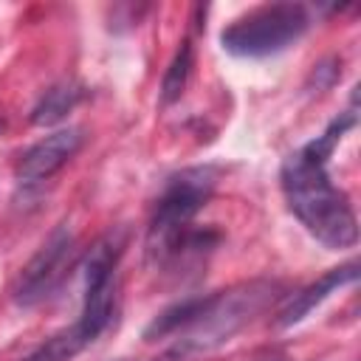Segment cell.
<instances>
[{"label":"cell","instance_id":"1","mask_svg":"<svg viewBox=\"0 0 361 361\" xmlns=\"http://www.w3.org/2000/svg\"><path fill=\"white\" fill-rule=\"evenodd\" d=\"M282 299V285L271 279L240 282L228 290L186 296L161 310L144 330L147 341L175 336V344L155 361H192L231 341L245 324Z\"/></svg>","mask_w":361,"mask_h":361},{"label":"cell","instance_id":"2","mask_svg":"<svg viewBox=\"0 0 361 361\" xmlns=\"http://www.w3.org/2000/svg\"><path fill=\"white\" fill-rule=\"evenodd\" d=\"M355 124V113L347 110L330 127L299 147L282 161L279 183L293 217L327 248H353L358 243V220L347 195L330 180L327 161L336 152L344 133Z\"/></svg>","mask_w":361,"mask_h":361},{"label":"cell","instance_id":"3","mask_svg":"<svg viewBox=\"0 0 361 361\" xmlns=\"http://www.w3.org/2000/svg\"><path fill=\"white\" fill-rule=\"evenodd\" d=\"M217 186L214 166H186L166 178L147 228V254L155 265H166L178 240L192 228L195 214L209 203Z\"/></svg>","mask_w":361,"mask_h":361},{"label":"cell","instance_id":"6","mask_svg":"<svg viewBox=\"0 0 361 361\" xmlns=\"http://www.w3.org/2000/svg\"><path fill=\"white\" fill-rule=\"evenodd\" d=\"M76 259V237L68 226H59L48 234V240L39 245V251L28 259L23 268L17 285H14V302L20 307H34L45 302L68 276Z\"/></svg>","mask_w":361,"mask_h":361},{"label":"cell","instance_id":"9","mask_svg":"<svg viewBox=\"0 0 361 361\" xmlns=\"http://www.w3.org/2000/svg\"><path fill=\"white\" fill-rule=\"evenodd\" d=\"M79 102H82V87H79V85H73V82L54 85L51 90L42 93V99H39L37 107L31 110V121H34L37 127L56 124V121H62Z\"/></svg>","mask_w":361,"mask_h":361},{"label":"cell","instance_id":"11","mask_svg":"<svg viewBox=\"0 0 361 361\" xmlns=\"http://www.w3.org/2000/svg\"><path fill=\"white\" fill-rule=\"evenodd\" d=\"M192 65H195V51H192V42L183 39L180 48L175 51L166 73H164V82H161V104H175L183 96L186 82H189V73H192Z\"/></svg>","mask_w":361,"mask_h":361},{"label":"cell","instance_id":"8","mask_svg":"<svg viewBox=\"0 0 361 361\" xmlns=\"http://www.w3.org/2000/svg\"><path fill=\"white\" fill-rule=\"evenodd\" d=\"M358 282V262L355 259H350V262H344V265H338V268H330L324 276H319L316 282H310V285H305L302 290H296V293H290L285 302H282V307L276 310V327H290V324H299L310 310H316L330 293H336V290H341L344 285H355Z\"/></svg>","mask_w":361,"mask_h":361},{"label":"cell","instance_id":"5","mask_svg":"<svg viewBox=\"0 0 361 361\" xmlns=\"http://www.w3.org/2000/svg\"><path fill=\"white\" fill-rule=\"evenodd\" d=\"M124 251V240L118 234L102 237L90 254L85 257V293L82 313L73 322L87 341H96L113 319L116 290H118V259Z\"/></svg>","mask_w":361,"mask_h":361},{"label":"cell","instance_id":"10","mask_svg":"<svg viewBox=\"0 0 361 361\" xmlns=\"http://www.w3.org/2000/svg\"><path fill=\"white\" fill-rule=\"evenodd\" d=\"M87 344H90V341L79 333V327L71 324V327L54 333L48 341H42L37 350H31L23 361H71V358H73L76 353H82Z\"/></svg>","mask_w":361,"mask_h":361},{"label":"cell","instance_id":"12","mask_svg":"<svg viewBox=\"0 0 361 361\" xmlns=\"http://www.w3.org/2000/svg\"><path fill=\"white\" fill-rule=\"evenodd\" d=\"M248 361H288V353L279 347H268V350H259L257 355H251Z\"/></svg>","mask_w":361,"mask_h":361},{"label":"cell","instance_id":"4","mask_svg":"<svg viewBox=\"0 0 361 361\" xmlns=\"http://www.w3.org/2000/svg\"><path fill=\"white\" fill-rule=\"evenodd\" d=\"M310 25V14L302 3H265L248 14L231 20L220 31V45L231 56L259 59L290 48Z\"/></svg>","mask_w":361,"mask_h":361},{"label":"cell","instance_id":"7","mask_svg":"<svg viewBox=\"0 0 361 361\" xmlns=\"http://www.w3.org/2000/svg\"><path fill=\"white\" fill-rule=\"evenodd\" d=\"M85 141V133L79 127H65V130H56L45 138H39L37 144H31L17 166H14V175L20 183H39V180H48L54 172H59L82 147Z\"/></svg>","mask_w":361,"mask_h":361}]
</instances>
